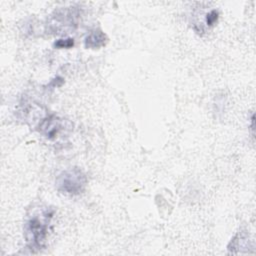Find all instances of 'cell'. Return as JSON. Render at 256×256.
<instances>
[{
  "mask_svg": "<svg viewBox=\"0 0 256 256\" xmlns=\"http://www.w3.org/2000/svg\"><path fill=\"white\" fill-rule=\"evenodd\" d=\"M217 18H218V11H216V10L210 11V12L207 14V17H206V23H207V25H209V26L213 25V24L217 21Z\"/></svg>",
  "mask_w": 256,
  "mask_h": 256,
  "instance_id": "cell-6",
  "label": "cell"
},
{
  "mask_svg": "<svg viewBox=\"0 0 256 256\" xmlns=\"http://www.w3.org/2000/svg\"><path fill=\"white\" fill-rule=\"evenodd\" d=\"M74 45V39L73 38H65V39H58L56 42H54V47L61 49V48H71Z\"/></svg>",
  "mask_w": 256,
  "mask_h": 256,
  "instance_id": "cell-5",
  "label": "cell"
},
{
  "mask_svg": "<svg viewBox=\"0 0 256 256\" xmlns=\"http://www.w3.org/2000/svg\"><path fill=\"white\" fill-rule=\"evenodd\" d=\"M54 211L49 207H36L27 215L24 222V238L26 246L32 252H38L45 248L48 227Z\"/></svg>",
  "mask_w": 256,
  "mask_h": 256,
  "instance_id": "cell-1",
  "label": "cell"
},
{
  "mask_svg": "<svg viewBox=\"0 0 256 256\" xmlns=\"http://www.w3.org/2000/svg\"><path fill=\"white\" fill-rule=\"evenodd\" d=\"M55 183L58 191L68 195H78L85 190L87 177L80 168L71 167L62 171L56 177Z\"/></svg>",
  "mask_w": 256,
  "mask_h": 256,
  "instance_id": "cell-2",
  "label": "cell"
},
{
  "mask_svg": "<svg viewBox=\"0 0 256 256\" xmlns=\"http://www.w3.org/2000/svg\"><path fill=\"white\" fill-rule=\"evenodd\" d=\"M108 38L106 34L100 29H94L90 31L84 40V45L89 49H98L104 46L107 42Z\"/></svg>",
  "mask_w": 256,
  "mask_h": 256,
  "instance_id": "cell-4",
  "label": "cell"
},
{
  "mask_svg": "<svg viewBox=\"0 0 256 256\" xmlns=\"http://www.w3.org/2000/svg\"><path fill=\"white\" fill-rule=\"evenodd\" d=\"M66 123L67 121L57 117L56 115H48L40 120L37 128L39 132L46 138L55 140L70 129Z\"/></svg>",
  "mask_w": 256,
  "mask_h": 256,
  "instance_id": "cell-3",
  "label": "cell"
}]
</instances>
